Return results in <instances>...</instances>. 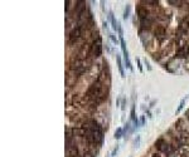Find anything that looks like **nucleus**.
<instances>
[{"label": "nucleus", "instance_id": "nucleus-1", "mask_svg": "<svg viewBox=\"0 0 189 157\" xmlns=\"http://www.w3.org/2000/svg\"><path fill=\"white\" fill-rule=\"evenodd\" d=\"M83 130V136L87 138L88 142L94 143V145H100L104 141V132L102 128L100 127V124L96 121H90L87 126L82 128Z\"/></svg>", "mask_w": 189, "mask_h": 157}, {"label": "nucleus", "instance_id": "nucleus-2", "mask_svg": "<svg viewBox=\"0 0 189 157\" xmlns=\"http://www.w3.org/2000/svg\"><path fill=\"white\" fill-rule=\"evenodd\" d=\"M87 97L90 99H92L93 102H96V103L105 101L107 96H106V90H105L104 84L100 81H96L90 87V89L87 92Z\"/></svg>", "mask_w": 189, "mask_h": 157}, {"label": "nucleus", "instance_id": "nucleus-3", "mask_svg": "<svg viewBox=\"0 0 189 157\" xmlns=\"http://www.w3.org/2000/svg\"><path fill=\"white\" fill-rule=\"evenodd\" d=\"M91 53L93 54V57H96V58L101 57V54H102V40H101L100 37L93 40V43L91 45Z\"/></svg>", "mask_w": 189, "mask_h": 157}, {"label": "nucleus", "instance_id": "nucleus-4", "mask_svg": "<svg viewBox=\"0 0 189 157\" xmlns=\"http://www.w3.org/2000/svg\"><path fill=\"white\" fill-rule=\"evenodd\" d=\"M120 44H121V49H122V53H124V60H125V66L128 69H130L133 72V66L130 63V59H129V52H128V48H126V43L124 40V38H120Z\"/></svg>", "mask_w": 189, "mask_h": 157}, {"label": "nucleus", "instance_id": "nucleus-5", "mask_svg": "<svg viewBox=\"0 0 189 157\" xmlns=\"http://www.w3.org/2000/svg\"><path fill=\"white\" fill-rule=\"evenodd\" d=\"M155 146H156L158 150L162 151V152H164V153H170V152H172L170 146H169L164 140H158V141L155 142Z\"/></svg>", "mask_w": 189, "mask_h": 157}, {"label": "nucleus", "instance_id": "nucleus-6", "mask_svg": "<svg viewBox=\"0 0 189 157\" xmlns=\"http://www.w3.org/2000/svg\"><path fill=\"white\" fill-rule=\"evenodd\" d=\"M81 37V26H76L71 30L70 33V43H75Z\"/></svg>", "mask_w": 189, "mask_h": 157}, {"label": "nucleus", "instance_id": "nucleus-7", "mask_svg": "<svg viewBox=\"0 0 189 157\" xmlns=\"http://www.w3.org/2000/svg\"><path fill=\"white\" fill-rule=\"evenodd\" d=\"M136 12H138V16L144 21L146 18H149V10L146 9V7H144V5H139L138 7V9H136Z\"/></svg>", "mask_w": 189, "mask_h": 157}, {"label": "nucleus", "instance_id": "nucleus-8", "mask_svg": "<svg viewBox=\"0 0 189 157\" xmlns=\"http://www.w3.org/2000/svg\"><path fill=\"white\" fill-rule=\"evenodd\" d=\"M189 55V47L188 45H182L177 50V57L178 58H187Z\"/></svg>", "mask_w": 189, "mask_h": 157}, {"label": "nucleus", "instance_id": "nucleus-9", "mask_svg": "<svg viewBox=\"0 0 189 157\" xmlns=\"http://www.w3.org/2000/svg\"><path fill=\"white\" fill-rule=\"evenodd\" d=\"M67 155L70 157H77L78 156V150L75 145H71V143H67Z\"/></svg>", "mask_w": 189, "mask_h": 157}, {"label": "nucleus", "instance_id": "nucleus-10", "mask_svg": "<svg viewBox=\"0 0 189 157\" xmlns=\"http://www.w3.org/2000/svg\"><path fill=\"white\" fill-rule=\"evenodd\" d=\"M154 34H155V37H156L158 39H163V38L165 37V28L162 26V25L156 26L155 30H154Z\"/></svg>", "mask_w": 189, "mask_h": 157}, {"label": "nucleus", "instance_id": "nucleus-11", "mask_svg": "<svg viewBox=\"0 0 189 157\" xmlns=\"http://www.w3.org/2000/svg\"><path fill=\"white\" fill-rule=\"evenodd\" d=\"M109 18H110V21H111V24H112V29L114 30H117L119 31V29H120V24H119V21L115 19V15H114V13L112 12H110L109 13Z\"/></svg>", "mask_w": 189, "mask_h": 157}, {"label": "nucleus", "instance_id": "nucleus-12", "mask_svg": "<svg viewBox=\"0 0 189 157\" xmlns=\"http://www.w3.org/2000/svg\"><path fill=\"white\" fill-rule=\"evenodd\" d=\"M116 59H117V66H119V71H120V74H121V77H125V73H124V66H122L121 58H120L119 55H116Z\"/></svg>", "mask_w": 189, "mask_h": 157}, {"label": "nucleus", "instance_id": "nucleus-13", "mask_svg": "<svg viewBox=\"0 0 189 157\" xmlns=\"http://www.w3.org/2000/svg\"><path fill=\"white\" fill-rule=\"evenodd\" d=\"M124 136V128H121V127H119L116 131H115V133H114V137L116 138V140H120L121 137Z\"/></svg>", "mask_w": 189, "mask_h": 157}, {"label": "nucleus", "instance_id": "nucleus-14", "mask_svg": "<svg viewBox=\"0 0 189 157\" xmlns=\"http://www.w3.org/2000/svg\"><path fill=\"white\" fill-rule=\"evenodd\" d=\"M185 101H187V98H183L182 101H180V103H179V107L177 108V111H175V114H179L180 113V111L184 108V104H185Z\"/></svg>", "mask_w": 189, "mask_h": 157}, {"label": "nucleus", "instance_id": "nucleus-15", "mask_svg": "<svg viewBox=\"0 0 189 157\" xmlns=\"http://www.w3.org/2000/svg\"><path fill=\"white\" fill-rule=\"evenodd\" d=\"M129 14H130V7L128 5L125 8V12H124V19H128L129 18Z\"/></svg>", "mask_w": 189, "mask_h": 157}, {"label": "nucleus", "instance_id": "nucleus-16", "mask_svg": "<svg viewBox=\"0 0 189 157\" xmlns=\"http://www.w3.org/2000/svg\"><path fill=\"white\" fill-rule=\"evenodd\" d=\"M136 63H138V68H139V71L143 72V66H141V62H140L139 58H136Z\"/></svg>", "mask_w": 189, "mask_h": 157}, {"label": "nucleus", "instance_id": "nucleus-17", "mask_svg": "<svg viewBox=\"0 0 189 157\" xmlns=\"http://www.w3.org/2000/svg\"><path fill=\"white\" fill-rule=\"evenodd\" d=\"M109 35H110V39H111V40H112V42H114L115 44H117V39H116V37H115V35H114L112 33H110Z\"/></svg>", "mask_w": 189, "mask_h": 157}, {"label": "nucleus", "instance_id": "nucleus-18", "mask_svg": "<svg viewBox=\"0 0 189 157\" xmlns=\"http://www.w3.org/2000/svg\"><path fill=\"white\" fill-rule=\"evenodd\" d=\"M82 157H94V156H93L91 152H85V155H83Z\"/></svg>", "mask_w": 189, "mask_h": 157}, {"label": "nucleus", "instance_id": "nucleus-19", "mask_svg": "<svg viewBox=\"0 0 189 157\" xmlns=\"http://www.w3.org/2000/svg\"><path fill=\"white\" fill-rule=\"evenodd\" d=\"M139 142H140V136H138V138L135 140V147H138V146H139Z\"/></svg>", "mask_w": 189, "mask_h": 157}, {"label": "nucleus", "instance_id": "nucleus-20", "mask_svg": "<svg viewBox=\"0 0 189 157\" xmlns=\"http://www.w3.org/2000/svg\"><path fill=\"white\" fill-rule=\"evenodd\" d=\"M144 124H145V117L143 116V117H141V121H140V126H144Z\"/></svg>", "mask_w": 189, "mask_h": 157}, {"label": "nucleus", "instance_id": "nucleus-21", "mask_svg": "<svg viewBox=\"0 0 189 157\" xmlns=\"http://www.w3.org/2000/svg\"><path fill=\"white\" fill-rule=\"evenodd\" d=\"M117 151H119V147H116V148L112 151V153H111V157H114V156L116 155V152H117Z\"/></svg>", "mask_w": 189, "mask_h": 157}, {"label": "nucleus", "instance_id": "nucleus-22", "mask_svg": "<svg viewBox=\"0 0 189 157\" xmlns=\"http://www.w3.org/2000/svg\"><path fill=\"white\" fill-rule=\"evenodd\" d=\"M145 64L148 66V69H149V71H151V67H150V64H149V62H148L146 59H145Z\"/></svg>", "mask_w": 189, "mask_h": 157}, {"label": "nucleus", "instance_id": "nucleus-23", "mask_svg": "<svg viewBox=\"0 0 189 157\" xmlns=\"http://www.w3.org/2000/svg\"><path fill=\"white\" fill-rule=\"evenodd\" d=\"M151 157H162V156H160V155H159V153H154V155H153V156H151Z\"/></svg>", "mask_w": 189, "mask_h": 157}, {"label": "nucleus", "instance_id": "nucleus-24", "mask_svg": "<svg viewBox=\"0 0 189 157\" xmlns=\"http://www.w3.org/2000/svg\"><path fill=\"white\" fill-rule=\"evenodd\" d=\"M187 118H188V119H189V111H188V112H187Z\"/></svg>", "mask_w": 189, "mask_h": 157}, {"label": "nucleus", "instance_id": "nucleus-25", "mask_svg": "<svg viewBox=\"0 0 189 157\" xmlns=\"http://www.w3.org/2000/svg\"><path fill=\"white\" fill-rule=\"evenodd\" d=\"M182 157H189V156H187V155H183V156H182Z\"/></svg>", "mask_w": 189, "mask_h": 157}]
</instances>
